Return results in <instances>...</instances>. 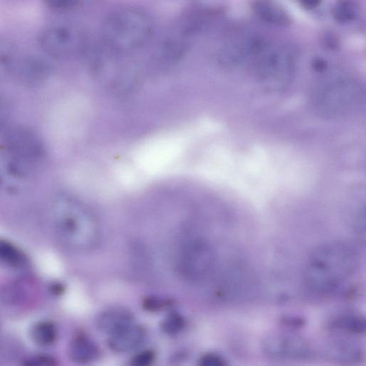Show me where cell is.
Returning a JSON list of instances; mask_svg holds the SVG:
<instances>
[{
    "label": "cell",
    "mask_w": 366,
    "mask_h": 366,
    "mask_svg": "<svg viewBox=\"0 0 366 366\" xmlns=\"http://www.w3.org/2000/svg\"><path fill=\"white\" fill-rule=\"evenodd\" d=\"M359 264L358 251L348 243L335 241L320 246L307 260L305 286L318 295L332 294L354 277Z\"/></svg>",
    "instance_id": "cell-1"
},
{
    "label": "cell",
    "mask_w": 366,
    "mask_h": 366,
    "mask_svg": "<svg viewBox=\"0 0 366 366\" xmlns=\"http://www.w3.org/2000/svg\"><path fill=\"white\" fill-rule=\"evenodd\" d=\"M154 31L151 15L141 8L130 6L117 9L107 16L102 37L108 51L122 56L144 48Z\"/></svg>",
    "instance_id": "cell-2"
},
{
    "label": "cell",
    "mask_w": 366,
    "mask_h": 366,
    "mask_svg": "<svg viewBox=\"0 0 366 366\" xmlns=\"http://www.w3.org/2000/svg\"><path fill=\"white\" fill-rule=\"evenodd\" d=\"M364 100L363 89L353 77L333 74L320 80L311 95V105L320 116L340 118L353 112Z\"/></svg>",
    "instance_id": "cell-3"
},
{
    "label": "cell",
    "mask_w": 366,
    "mask_h": 366,
    "mask_svg": "<svg viewBox=\"0 0 366 366\" xmlns=\"http://www.w3.org/2000/svg\"><path fill=\"white\" fill-rule=\"evenodd\" d=\"M297 63L298 53L293 44L267 39L251 65L265 89L281 92L291 84Z\"/></svg>",
    "instance_id": "cell-4"
},
{
    "label": "cell",
    "mask_w": 366,
    "mask_h": 366,
    "mask_svg": "<svg viewBox=\"0 0 366 366\" xmlns=\"http://www.w3.org/2000/svg\"><path fill=\"white\" fill-rule=\"evenodd\" d=\"M55 224L62 241L75 250H87L99 241V226L94 215L78 202L63 199L56 205Z\"/></svg>",
    "instance_id": "cell-5"
},
{
    "label": "cell",
    "mask_w": 366,
    "mask_h": 366,
    "mask_svg": "<svg viewBox=\"0 0 366 366\" xmlns=\"http://www.w3.org/2000/svg\"><path fill=\"white\" fill-rule=\"evenodd\" d=\"M267 38L249 28H236L222 39L217 61L224 68L235 70L251 65Z\"/></svg>",
    "instance_id": "cell-6"
},
{
    "label": "cell",
    "mask_w": 366,
    "mask_h": 366,
    "mask_svg": "<svg viewBox=\"0 0 366 366\" xmlns=\"http://www.w3.org/2000/svg\"><path fill=\"white\" fill-rule=\"evenodd\" d=\"M215 262V253L210 244L196 239L183 246L179 263L182 276L192 282H200L210 276Z\"/></svg>",
    "instance_id": "cell-7"
},
{
    "label": "cell",
    "mask_w": 366,
    "mask_h": 366,
    "mask_svg": "<svg viewBox=\"0 0 366 366\" xmlns=\"http://www.w3.org/2000/svg\"><path fill=\"white\" fill-rule=\"evenodd\" d=\"M261 348L265 355L277 360H304L312 354L311 347L305 339L286 333L267 335L263 339Z\"/></svg>",
    "instance_id": "cell-8"
},
{
    "label": "cell",
    "mask_w": 366,
    "mask_h": 366,
    "mask_svg": "<svg viewBox=\"0 0 366 366\" xmlns=\"http://www.w3.org/2000/svg\"><path fill=\"white\" fill-rule=\"evenodd\" d=\"M5 145L14 158V162L22 165L40 160L45 153L40 137L32 130L23 126L15 127L7 132Z\"/></svg>",
    "instance_id": "cell-9"
},
{
    "label": "cell",
    "mask_w": 366,
    "mask_h": 366,
    "mask_svg": "<svg viewBox=\"0 0 366 366\" xmlns=\"http://www.w3.org/2000/svg\"><path fill=\"white\" fill-rule=\"evenodd\" d=\"M251 9L254 15L263 23L279 27L291 24V17L277 0H253Z\"/></svg>",
    "instance_id": "cell-10"
},
{
    "label": "cell",
    "mask_w": 366,
    "mask_h": 366,
    "mask_svg": "<svg viewBox=\"0 0 366 366\" xmlns=\"http://www.w3.org/2000/svg\"><path fill=\"white\" fill-rule=\"evenodd\" d=\"M133 313L124 308H113L103 312L98 319L103 333L113 335L133 324Z\"/></svg>",
    "instance_id": "cell-11"
},
{
    "label": "cell",
    "mask_w": 366,
    "mask_h": 366,
    "mask_svg": "<svg viewBox=\"0 0 366 366\" xmlns=\"http://www.w3.org/2000/svg\"><path fill=\"white\" fill-rule=\"evenodd\" d=\"M146 332L142 327L133 324L111 335L108 344L116 353H127L139 347L145 341Z\"/></svg>",
    "instance_id": "cell-12"
},
{
    "label": "cell",
    "mask_w": 366,
    "mask_h": 366,
    "mask_svg": "<svg viewBox=\"0 0 366 366\" xmlns=\"http://www.w3.org/2000/svg\"><path fill=\"white\" fill-rule=\"evenodd\" d=\"M80 38L70 30H53L45 34L44 42L49 51L56 54H65L80 47Z\"/></svg>",
    "instance_id": "cell-13"
},
{
    "label": "cell",
    "mask_w": 366,
    "mask_h": 366,
    "mask_svg": "<svg viewBox=\"0 0 366 366\" xmlns=\"http://www.w3.org/2000/svg\"><path fill=\"white\" fill-rule=\"evenodd\" d=\"M68 354L72 361L87 363L99 358L100 349L93 340L80 334L73 338L70 343Z\"/></svg>",
    "instance_id": "cell-14"
},
{
    "label": "cell",
    "mask_w": 366,
    "mask_h": 366,
    "mask_svg": "<svg viewBox=\"0 0 366 366\" xmlns=\"http://www.w3.org/2000/svg\"><path fill=\"white\" fill-rule=\"evenodd\" d=\"M365 317L355 313L339 315L332 318L329 323L332 331L353 336L365 334Z\"/></svg>",
    "instance_id": "cell-15"
},
{
    "label": "cell",
    "mask_w": 366,
    "mask_h": 366,
    "mask_svg": "<svg viewBox=\"0 0 366 366\" xmlns=\"http://www.w3.org/2000/svg\"><path fill=\"white\" fill-rule=\"evenodd\" d=\"M31 338L37 345L51 346L57 341L58 331L52 322L43 320L32 327Z\"/></svg>",
    "instance_id": "cell-16"
},
{
    "label": "cell",
    "mask_w": 366,
    "mask_h": 366,
    "mask_svg": "<svg viewBox=\"0 0 366 366\" xmlns=\"http://www.w3.org/2000/svg\"><path fill=\"white\" fill-rule=\"evenodd\" d=\"M332 15L339 24L352 23L359 15V8L353 0H338L332 8Z\"/></svg>",
    "instance_id": "cell-17"
},
{
    "label": "cell",
    "mask_w": 366,
    "mask_h": 366,
    "mask_svg": "<svg viewBox=\"0 0 366 366\" xmlns=\"http://www.w3.org/2000/svg\"><path fill=\"white\" fill-rule=\"evenodd\" d=\"M0 260L11 266L19 267L27 261L24 253L13 244L6 240H0Z\"/></svg>",
    "instance_id": "cell-18"
},
{
    "label": "cell",
    "mask_w": 366,
    "mask_h": 366,
    "mask_svg": "<svg viewBox=\"0 0 366 366\" xmlns=\"http://www.w3.org/2000/svg\"><path fill=\"white\" fill-rule=\"evenodd\" d=\"M186 320L182 315L177 313H172L167 316L161 324V329L170 336L179 334L184 329Z\"/></svg>",
    "instance_id": "cell-19"
},
{
    "label": "cell",
    "mask_w": 366,
    "mask_h": 366,
    "mask_svg": "<svg viewBox=\"0 0 366 366\" xmlns=\"http://www.w3.org/2000/svg\"><path fill=\"white\" fill-rule=\"evenodd\" d=\"M171 304L172 303L170 300L158 296L147 297L143 302V306L144 309L150 312H158L163 310Z\"/></svg>",
    "instance_id": "cell-20"
},
{
    "label": "cell",
    "mask_w": 366,
    "mask_h": 366,
    "mask_svg": "<svg viewBox=\"0 0 366 366\" xmlns=\"http://www.w3.org/2000/svg\"><path fill=\"white\" fill-rule=\"evenodd\" d=\"M155 357L156 355L153 351L150 350L144 351L134 355L131 362L133 365L147 366L154 361Z\"/></svg>",
    "instance_id": "cell-21"
},
{
    "label": "cell",
    "mask_w": 366,
    "mask_h": 366,
    "mask_svg": "<svg viewBox=\"0 0 366 366\" xmlns=\"http://www.w3.org/2000/svg\"><path fill=\"white\" fill-rule=\"evenodd\" d=\"M199 365L202 366H225L226 360L220 355L215 353H207L199 360Z\"/></svg>",
    "instance_id": "cell-22"
},
{
    "label": "cell",
    "mask_w": 366,
    "mask_h": 366,
    "mask_svg": "<svg viewBox=\"0 0 366 366\" xmlns=\"http://www.w3.org/2000/svg\"><path fill=\"white\" fill-rule=\"evenodd\" d=\"M10 106L6 100L0 96V132L6 127L10 117Z\"/></svg>",
    "instance_id": "cell-23"
},
{
    "label": "cell",
    "mask_w": 366,
    "mask_h": 366,
    "mask_svg": "<svg viewBox=\"0 0 366 366\" xmlns=\"http://www.w3.org/2000/svg\"><path fill=\"white\" fill-rule=\"evenodd\" d=\"M27 365H56L55 360L49 357L38 356L33 358L29 359L25 363Z\"/></svg>",
    "instance_id": "cell-24"
},
{
    "label": "cell",
    "mask_w": 366,
    "mask_h": 366,
    "mask_svg": "<svg viewBox=\"0 0 366 366\" xmlns=\"http://www.w3.org/2000/svg\"><path fill=\"white\" fill-rule=\"evenodd\" d=\"M78 0H46V2L52 7L57 8H68L74 6Z\"/></svg>",
    "instance_id": "cell-25"
},
{
    "label": "cell",
    "mask_w": 366,
    "mask_h": 366,
    "mask_svg": "<svg viewBox=\"0 0 366 366\" xmlns=\"http://www.w3.org/2000/svg\"><path fill=\"white\" fill-rule=\"evenodd\" d=\"M322 0H299L301 5L306 10H313L322 4Z\"/></svg>",
    "instance_id": "cell-26"
}]
</instances>
